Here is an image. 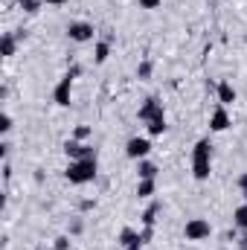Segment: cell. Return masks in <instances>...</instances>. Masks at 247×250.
I'll list each match as a JSON object with an SVG mask.
<instances>
[{
    "mask_svg": "<svg viewBox=\"0 0 247 250\" xmlns=\"http://www.w3.org/2000/svg\"><path fill=\"white\" fill-rule=\"evenodd\" d=\"M160 117H166V111H163V102L157 99V96H148L143 105H140V111H137V120L140 123H151V120H160Z\"/></svg>",
    "mask_w": 247,
    "mask_h": 250,
    "instance_id": "5b68a950",
    "label": "cell"
},
{
    "mask_svg": "<svg viewBox=\"0 0 247 250\" xmlns=\"http://www.w3.org/2000/svg\"><path fill=\"white\" fill-rule=\"evenodd\" d=\"M108 59H111V44H108V41H96V47H93V62L105 64Z\"/></svg>",
    "mask_w": 247,
    "mask_h": 250,
    "instance_id": "5bb4252c",
    "label": "cell"
},
{
    "mask_svg": "<svg viewBox=\"0 0 247 250\" xmlns=\"http://www.w3.org/2000/svg\"><path fill=\"white\" fill-rule=\"evenodd\" d=\"M53 248H56V250H70V236H59Z\"/></svg>",
    "mask_w": 247,
    "mask_h": 250,
    "instance_id": "603a6c76",
    "label": "cell"
},
{
    "mask_svg": "<svg viewBox=\"0 0 247 250\" xmlns=\"http://www.w3.org/2000/svg\"><path fill=\"white\" fill-rule=\"evenodd\" d=\"M18 41H21L18 35L3 32V35H0V56H3V59H12V56L18 53Z\"/></svg>",
    "mask_w": 247,
    "mask_h": 250,
    "instance_id": "7c38bea8",
    "label": "cell"
},
{
    "mask_svg": "<svg viewBox=\"0 0 247 250\" xmlns=\"http://www.w3.org/2000/svg\"><path fill=\"white\" fill-rule=\"evenodd\" d=\"M90 137H93V128H90V125H79V128L73 131V140H79V143H87Z\"/></svg>",
    "mask_w": 247,
    "mask_h": 250,
    "instance_id": "ffe728a7",
    "label": "cell"
},
{
    "mask_svg": "<svg viewBox=\"0 0 247 250\" xmlns=\"http://www.w3.org/2000/svg\"><path fill=\"white\" fill-rule=\"evenodd\" d=\"M230 125H233V120H230V111H227L224 105H218V108L209 114V131L221 134V131H227Z\"/></svg>",
    "mask_w": 247,
    "mask_h": 250,
    "instance_id": "9c48e42d",
    "label": "cell"
},
{
    "mask_svg": "<svg viewBox=\"0 0 247 250\" xmlns=\"http://www.w3.org/2000/svg\"><path fill=\"white\" fill-rule=\"evenodd\" d=\"M96 172H99V160L96 157H84V160H70V166L64 169V178L73 187H84V184L96 181Z\"/></svg>",
    "mask_w": 247,
    "mask_h": 250,
    "instance_id": "6da1fadb",
    "label": "cell"
},
{
    "mask_svg": "<svg viewBox=\"0 0 247 250\" xmlns=\"http://www.w3.org/2000/svg\"><path fill=\"white\" fill-rule=\"evenodd\" d=\"M117 242H120V248H143V233H137L134 227H123Z\"/></svg>",
    "mask_w": 247,
    "mask_h": 250,
    "instance_id": "8fae6325",
    "label": "cell"
},
{
    "mask_svg": "<svg viewBox=\"0 0 247 250\" xmlns=\"http://www.w3.org/2000/svg\"><path fill=\"white\" fill-rule=\"evenodd\" d=\"M239 250H247V230L242 233V242H239Z\"/></svg>",
    "mask_w": 247,
    "mask_h": 250,
    "instance_id": "f1b7e54d",
    "label": "cell"
},
{
    "mask_svg": "<svg viewBox=\"0 0 247 250\" xmlns=\"http://www.w3.org/2000/svg\"><path fill=\"white\" fill-rule=\"evenodd\" d=\"M160 209H163V207L154 201V204H151V207L143 212V227H154V224H157V215H160Z\"/></svg>",
    "mask_w": 247,
    "mask_h": 250,
    "instance_id": "9a60e30c",
    "label": "cell"
},
{
    "mask_svg": "<svg viewBox=\"0 0 247 250\" xmlns=\"http://www.w3.org/2000/svg\"><path fill=\"white\" fill-rule=\"evenodd\" d=\"M212 175V143L198 140L192 148V178L195 181H209Z\"/></svg>",
    "mask_w": 247,
    "mask_h": 250,
    "instance_id": "7a4b0ae2",
    "label": "cell"
},
{
    "mask_svg": "<svg viewBox=\"0 0 247 250\" xmlns=\"http://www.w3.org/2000/svg\"><path fill=\"white\" fill-rule=\"evenodd\" d=\"M125 154L131 157V160H145L148 154H151V140L148 137H131L128 143H125Z\"/></svg>",
    "mask_w": 247,
    "mask_h": 250,
    "instance_id": "8992f818",
    "label": "cell"
},
{
    "mask_svg": "<svg viewBox=\"0 0 247 250\" xmlns=\"http://www.w3.org/2000/svg\"><path fill=\"white\" fill-rule=\"evenodd\" d=\"M70 233H73V236H76V233H82V221H79V218L70 224Z\"/></svg>",
    "mask_w": 247,
    "mask_h": 250,
    "instance_id": "484cf974",
    "label": "cell"
},
{
    "mask_svg": "<svg viewBox=\"0 0 247 250\" xmlns=\"http://www.w3.org/2000/svg\"><path fill=\"white\" fill-rule=\"evenodd\" d=\"M123 250H143V248H123Z\"/></svg>",
    "mask_w": 247,
    "mask_h": 250,
    "instance_id": "4dcf8cb0",
    "label": "cell"
},
{
    "mask_svg": "<svg viewBox=\"0 0 247 250\" xmlns=\"http://www.w3.org/2000/svg\"><path fill=\"white\" fill-rule=\"evenodd\" d=\"M242 195H245V204H247V189H245V192H242Z\"/></svg>",
    "mask_w": 247,
    "mask_h": 250,
    "instance_id": "1f68e13d",
    "label": "cell"
},
{
    "mask_svg": "<svg viewBox=\"0 0 247 250\" xmlns=\"http://www.w3.org/2000/svg\"><path fill=\"white\" fill-rule=\"evenodd\" d=\"M79 73H82V67L76 64V67H70L62 79H59V84H56V90H53V102H56L59 108H67V105H70V96H73V79H76Z\"/></svg>",
    "mask_w": 247,
    "mask_h": 250,
    "instance_id": "3957f363",
    "label": "cell"
},
{
    "mask_svg": "<svg viewBox=\"0 0 247 250\" xmlns=\"http://www.w3.org/2000/svg\"><path fill=\"white\" fill-rule=\"evenodd\" d=\"M9 131H12V117L3 114V120H0V134H9Z\"/></svg>",
    "mask_w": 247,
    "mask_h": 250,
    "instance_id": "cb8c5ba5",
    "label": "cell"
},
{
    "mask_svg": "<svg viewBox=\"0 0 247 250\" xmlns=\"http://www.w3.org/2000/svg\"><path fill=\"white\" fill-rule=\"evenodd\" d=\"M157 192V181H140L137 184V198H151Z\"/></svg>",
    "mask_w": 247,
    "mask_h": 250,
    "instance_id": "2e32d148",
    "label": "cell"
},
{
    "mask_svg": "<svg viewBox=\"0 0 247 250\" xmlns=\"http://www.w3.org/2000/svg\"><path fill=\"white\" fill-rule=\"evenodd\" d=\"M18 6L26 12V15H35V12H41V6H44V0H18Z\"/></svg>",
    "mask_w": 247,
    "mask_h": 250,
    "instance_id": "d6986e66",
    "label": "cell"
},
{
    "mask_svg": "<svg viewBox=\"0 0 247 250\" xmlns=\"http://www.w3.org/2000/svg\"><path fill=\"white\" fill-rule=\"evenodd\" d=\"M239 189H242V192H245V189H247V172H245V175H242V178H239Z\"/></svg>",
    "mask_w": 247,
    "mask_h": 250,
    "instance_id": "83f0119b",
    "label": "cell"
},
{
    "mask_svg": "<svg viewBox=\"0 0 247 250\" xmlns=\"http://www.w3.org/2000/svg\"><path fill=\"white\" fill-rule=\"evenodd\" d=\"M184 236H186V242H204V239L212 236V227H209L206 218H189L184 227Z\"/></svg>",
    "mask_w": 247,
    "mask_h": 250,
    "instance_id": "277c9868",
    "label": "cell"
},
{
    "mask_svg": "<svg viewBox=\"0 0 247 250\" xmlns=\"http://www.w3.org/2000/svg\"><path fill=\"white\" fill-rule=\"evenodd\" d=\"M79 209H82V212H90V209H96V198H84V201L79 204Z\"/></svg>",
    "mask_w": 247,
    "mask_h": 250,
    "instance_id": "7402d4cb",
    "label": "cell"
},
{
    "mask_svg": "<svg viewBox=\"0 0 247 250\" xmlns=\"http://www.w3.org/2000/svg\"><path fill=\"white\" fill-rule=\"evenodd\" d=\"M38 250H56V248H38Z\"/></svg>",
    "mask_w": 247,
    "mask_h": 250,
    "instance_id": "d6a6232c",
    "label": "cell"
},
{
    "mask_svg": "<svg viewBox=\"0 0 247 250\" xmlns=\"http://www.w3.org/2000/svg\"><path fill=\"white\" fill-rule=\"evenodd\" d=\"M233 224L239 230H247V204H242L239 209H233Z\"/></svg>",
    "mask_w": 247,
    "mask_h": 250,
    "instance_id": "ac0fdd59",
    "label": "cell"
},
{
    "mask_svg": "<svg viewBox=\"0 0 247 250\" xmlns=\"http://www.w3.org/2000/svg\"><path fill=\"white\" fill-rule=\"evenodd\" d=\"M64 154L70 157V160H84V157H96V148L90 146V143H79V140H67L64 143Z\"/></svg>",
    "mask_w": 247,
    "mask_h": 250,
    "instance_id": "ba28073f",
    "label": "cell"
},
{
    "mask_svg": "<svg viewBox=\"0 0 247 250\" xmlns=\"http://www.w3.org/2000/svg\"><path fill=\"white\" fill-rule=\"evenodd\" d=\"M93 23H87V21H73L70 26H67V38L70 41H76V44H87V41H93Z\"/></svg>",
    "mask_w": 247,
    "mask_h": 250,
    "instance_id": "52a82bcc",
    "label": "cell"
},
{
    "mask_svg": "<svg viewBox=\"0 0 247 250\" xmlns=\"http://www.w3.org/2000/svg\"><path fill=\"white\" fill-rule=\"evenodd\" d=\"M137 178L140 181H157V166L145 157V160H140L137 163Z\"/></svg>",
    "mask_w": 247,
    "mask_h": 250,
    "instance_id": "4fadbf2b",
    "label": "cell"
},
{
    "mask_svg": "<svg viewBox=\"0 0 247 250\" xmlns=\"http://www.w3.org/2000/svg\"><path fill=\"white\" fill-rule=\"evenodd\" d=\"M44 3H47V6H64L67 0H44Z\"/></svg>",
    "mask_w": 247,
    "mask_h": 250,
    "instance_id": "f546056e",
    "label": "cell"
},
{
    "mask_svg": "<svg viewBox=\"0 0 247 250\" xmlns=\"http://www.w3.org/2000/svg\"><path fill=\"white\" fill-rule=\"evenodd\" d=\"M6 154H9V143H0V157L6 160Z\"/></svg>",
    "mask_w": 247,
    "mask_h": 250,
    "instance_id": "4316f807",
    "label": "cell"
},
{
    "mask_svg": "<svg viewBox=\"0 0 247 250\" xmlns=\"http://www.w3.org/2000/svg\"><path fill=\"white\" fill-rule=\"evenodd\" d=\"M215 96H218V105H224V108H230L233 102H236V87L227 82V79H221L218 84H215Z\"/></svg>",
    "mask_w": 247,
    "mask_h": 250,
    "instance_id": "30bf717a",
    "label": "cell"
},
{
    "mask_svg": "<svg viewBox=\"0 0 247 250\" xmlns=\"http://www.w3.org/2000/svg\"><path fill=\"white\" fill-rule=\"evenodd\" d=\"M160 3H163V0H140V6H143V9H157Z\"/></svg>",
    "mask_w": 247,
    "mask_h": 250,
    "instance_id": "d4e9b609",
    "label": "cell"
},
{
    "mask_svg": "<svg viewBox=\"0 0 247 250\" xmlns=\"http://www.w3.org/2000/svg\"><path fill=\"white\" fill-rule=\"evenodd\" d=\"M145 131H148V137H160V134H166V117L151 120V123L145 125Z\"/></svg>",
    "mask_w": 247,
    "mask_h": 250,
    "instance_id": "e0dca14e",
    "label": "cell"
},
{
    "mask_svg": "<svg viewBox=\"0 0 247 250\" xmlns=\"http://www.w3.org/2000/svg\"><path fill=\"white\" fill-rule=\"evenodd\" d=\"M137 79H151V62L137 64Z\"/></svg>",
    "mask_w": 247,
    "mask_h": 250,
    "instance_id": "44dd1931",
    "label": "cell"
}]
</instances>
